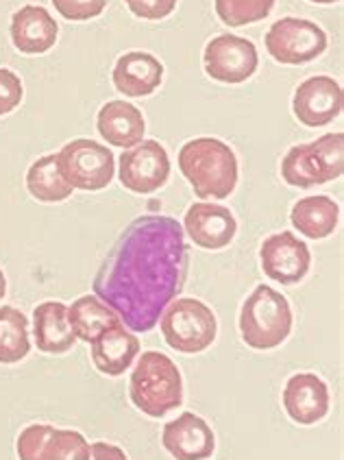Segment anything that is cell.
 Returning a JSON list of instances; mask_svg holds the SVG:
<instances>
[{
  "label": "cell",
  "instance_id": "obj_32",
  "mask_svg": "<svg viewBox=\"0 0 344 460\" xmlns=\"http://www.w3.org/2000/svg\"><path fill=\"white\" fill-rule=\"evenodd\" d=\"M4 295H7V278H4L3 269H0V299H3Z\"/></svg>",
  "mask_w": 344,
  "mask_h": 460
},
{
  "label": "cell",
  "instance_id": "obj_6",
  "mask_svg": "<svg viewBox=\"0 0 344 460\" xmlns=\"http://www.w3.org/2000/svg\"><path fill=\"white\" fill-rule=\"evenodd\" d=\"M162 334L166 345L179 354H201L214 345L218 336V321L201 299H174L162 312Z\"/></svg>",
  "mask_w": 344,
  "mask_h": 460
},
{
  "label": "cell",
  "instance_id": "obj_10",
  "mask_svg": "<svg viewBox=\"0 0 344 460\" xmlns=\"http://www.w3.org/2000/svg\"><path fill=\"white\" fill-rule=\"evenodd\" d=\"M171 177V157L157 140H142L125 149L118 160V179L129 192L151 194L166 186Z\"/></svg>",
  "mask_w": 344,
  "mask_h": 460
},
{
  "label": "cell",
  "instance_id": "obj_28",
  "mask_svg": "<svg viewBox=\"0 0 344 460\" xmlns=\"http://www.w3.org/2000/svg\"><path fill=\"white\" fill-rule=\"evenodd\" d=\"M59 15L72 22H85V20L99 18L105 12L107 0H53Z\"/></svg>",
  "mask_w": 344,
  "mask_h": 460
},
{
  "label": "cell",
  "instance_id": "obj_26",
  "mask_svg": "<svg viewBox=\"0 0 344 460\" xmlns=\"http://www.w3.org/2000/svg\"><path fill=\"white\" fill-rule=\"evenodd\" d=\"M90 458V443L76 430H61L55 428L38 460H87Z\"/></svg>",
  "mask_w": 344,
  "mask_h": 460
},
{
  "label": "cell",
  "instance_id": "obj_17",
  "mask_svg": "<svg viewBox=\"0 0 344 460\" xmlns=\"http://www.w3.org/2000/svg\"><path fill=\"white\" fill-rule=\"evenodd\" d=\"M116 90L129 99L153 94L163 81V64L151 53L131 50L118 58L114 73H111Z\"/></svg>",
  "mask_w": 344,
  "mask_h": 460
},
{
  "label": "cell",
  "instance_id": "obj_4",
  "mask_svg": "<svg viewBox=\"0 0 344 460\" xmlns=\"http://www.w3.org/2000/svg\"><path fill=\"white\" fill-rule=\"evenodd\" d=\"M292 321L295 316H292L290 301L279 290L260 284L240 308V336L251 349H275L290 336Z\"/></svg>",
  "mask_w": 344,
  "mask_h": 460
},
{
  "label": "cell",
  "instance_id": "obj_24",
  "mask_svg": "<svg viewBox=\"0 0 344 460\" xmlns=\"http://www.w3.org/2000/svg\"><path fill=\"white\" fill-rule=\"evenodd\" d=\"M31 351L29 319L13 305L0 308V365H15Z\"/></svg>",
  "mask_w": 344,
  "mask_h": 460
},
{
  "label": "cell",
  "instance_id": "obj_7",
  "mask_svg": "<svg viewBox=\"0 0 344 460\" xmlns=\"http://www.w3.org/2000/svg\"><path fill=\"white\" fill-rule=\"evenodd\" d=\"M61 175L75 190H105L116 175V157L101 142L76 137L57 153Z\"/></svg>",
  "mask_w": 344,
  "mask_h": 460
},
{
  "label": "cell",
  "instance_id": "obj_11",
  "mask_svg": "<svg viewBox=\"0 0 344 460\" xmlns=\"http://www.w3.org/2000/svg\"><path fill=\"white\" fill-rule=\"evenodd\" d=\"M260 264L266 278L277 284H299L312 267V253L307 244L292 232L269 236L260 247Z\"/></svg>",
  "mask_w": 344,
  "mask_h": 460
},
{
  "label": "cell",
  "instance_id": "obj_29",
  "mask_svg": "<svg viewBox=\"0 0 344 460\" xmlns=\"http://www.w3.org/2000/svg\"><path fill=\"white\" fill-rule=\"evenodd\" d=\"M24 85L18 75L7 68H0V116H7L22 103Z\"/></svg>",
  "mask_w": 344,
  "mask_h": 460
},
{
  "label": "cell",
  "instance_id": "obj_18",
  "mask_svg": "<svg viewBox=\"0 0 344 460\" xmlns=\"http://www.w3.org/2000/svg\"><path fill=\"white\" fill-rule=\"evenodd\" d=\"M92 362L102 376L120 377L129 371L137 354H140V341L131 334L122 323L107 327L99 339L92 341Z\"/></svg>",
  "mask_w": 344,
  "mask_h": 460
},
{
  "label": "cell",
  "instance_id": "obj_33",
  "mask_svg": "<svg viewBox=\"0 0 344 460\" xmlns=\"http://www.w3.org/2000/svg\"><path fill=\"white\" fill-rule=\"evenodd\" d=\"M310 3H316V4H333V3H340V0H310Z\"/></svg>",
  "mask_w": 344,
  "mask_h": 460
},
{
  "label": "cell",
  "instance_id": "obj_22",
  "mask_svg": "<svg viewBox=\"0 0 344 460\" xmlns=\"http://www.w3.org/2000/svg\"><path fill=\"white\" fill-rule=\"evenodd\" d=\"M68 323L75 332L76 341L92 342L99 339V334H102L107 327L122 323V321L96 295H84V297L68 305Z\"/></svg>",
  "mask_w": 344,
  "mask_h": 460
},
{
  "label": "cell",
  "instance_id": "obj_15",
  "mask_svg": "<svg viewBox=\"0 0 344 460\" xmlns=\"http://www.w3.org/2000/svg\"><path fill=\"white\" fill-rule=\"evenodd\" d=\"M284 408L299 426H314L330 412V388L316 373H296L286 382Z\"/></svg>",
  "mask_w": 344,
  "mask_h": 460
},
{
  "label": "cell",
  "instance_id": "obj_31",
  "mask_svg": "<svg viewBox=\"0 0 344 460\" xmlns=\"http://www.w3.org/2000/svg\"><path fill=\"white\" fill-rule=\"evenodd\" d=\"M87 460H129V458H127V454L118 446L99 441L90 446V458Z\"/></svg>",
  "mask_w": 344,
  "mask_h": 460
},
{
  "label": "cell",
  "instance_id": "obj_9",
  "mask_svg": "<svg viewBox=\"0 0 344 460\" xmlns=\"http://www.w3.org/2000/svg\"><path fill=\"white\" fill-rule=\"evenodd\" d=\"M260 55L255 44L238 35H218L203 50L205 75L218 84L240 85L258 73Z\"/></svg>",
  "mask_w": 344,
  "mask_h": 460
},
{
  "label": "cell",
  "instance_id": "obj_5",
  "mask_svg": "<svg viewBox=\"0 0 344 460\" xmlns=\"http://www.w3.org/2000/svg\"><path fill=\"white\" fill-rule=\"evenodd\" d=\"M344 172V134H325L307 145H296L281 160V177L287 186L307 188L322 186Z\"/></svg>",
  "mask_w": 344,
  "mask_h": 460
},
{
  "label": "cell",
  "instance_id": "obj_30",
  "mask_svg": "<svg viewBox=\"0 0 344 460\" xmlns=\"http://www.w3.org/2000/svg\"><path fill=\"white\" fill-rule=\"evenodd\" d=\"M129 12L142 20H163L177 9V0H125Z\"/></svg>",
  "mask_w": 344,
  "mask_h": 460
},
{
  "label": "cell",
  "instance_id": "obj_8",
  "mask_svg": "<svg viewBox=\"0 0 344 460\" xmlns=\"http://www.w3.org/2000/svg\"><path fill=\"white\" fill-rule=\"evenodd\" d=\"M266 50L286 66L310 64L327 50V33L312 20L281 18L264 38Z\"/></svg>",
  "mask_w": 344,
  "mask_h": 460
},
{
  "label": "cell",
  "instance_id": "obj_25",
  "mask_svg": "<svg viewBox=\"0 0 344 460\" xmlns=\"http://www.w3.org/2000/svg\"><path fill=\"white\" fill-rule=\"evenodd\" d=\"M214 7L220 22L238 29L269 18L275 0H214Z\"/></svg>",
  "mask_w": 344,
  "mask_h": 460
},
{
  "label": "cell",
  "instance_id": "obj_12",
  "mask_svg": "<svg viewBox=\"0 0 344 460\" xmlns=\"http://www.w3.org/2000/svg\"><path fill=\"white\" fill-rule=\"evenodd\" d=\"M342 85L333 76L316 75L305 79L292 96V111L301 125L325 127L342 114Z\"/></svg>",
  "mask_w": 344,
  "mask_h": 460
},
{
  "label": "cell",
  "instance_id": "obj_2",
  "mask_svg": "<svg viewBox=\"0 0 344 460\" xmlns=\"http://www.w3.org/2000/svg\"><path fill=\"white\" fill-rule=\"evenodd\" d=\"M179 171L198 199H227L238 186V157L218 137H194L179 151Z\"/></svg>",
  "mask_w": 344,
  "mask_h": 460
},
{
  "label": "cell",
  "instance_id": "obj_23",
  "mask_svg": "<svg viewBox=\"0 0 344 460\" xmlns=\"http://www.w3.org/2000/svg\"><path fill=\"white\" fill-rule=\"evenodd\" d=\"M27 190L31 197L42 203H61L72 197L75 188L61 175L57 153L44 155L31 164L27 172Z\"/></svg>",
  "mask_w": 344,
  "mask_h": 460
},
{
  "label": "cell",
  "instance_id": "obj_1",
  "mask_svg": "<svg viewBox=\"0 0 344 460\" xmlns=\"http://www.w3.org/2000/svg\"><path fill=\"white\" fill-rule=\"evenodd\" d=\"M190 247L181 223L146 214L125 227L92 282L94 295L133 332H151L162 312L181 295Z\"/></svg>",
  "mask_w": 344,
  "mask_h": 460
},
{
  "label": "cell",
  "instance_id": "obj_19",
  "mask_svg": "<svg viewBox=\"0 0 344 460\" xmlns=\"http://www.w3.org/2000/svg\"><path fill=\"white\" fill-rule=\"evenodd\" d=\"M96 129L111 146L131 149L142 142L146 134V122L136 105L125 103V101H110L101 107L96 116Z\"/></svg>",
  "mask_w": 344,
  "mask_h": 460
},
{
  "label": "cell",
  "instance_id": "obj_20",
  "mask_svg": "<svg viewBox=\"0 0 344 460\" xmlns=\"http://www.w3.org/2000/svg\"><path fill=\"white\" fill-rule=\"evenodd\" d=\"M33 339L44 354H66L75 347L76 336L68 323V305L44 301L33 310Z\"/></svg>",
  "mask_w": 344,
  "mask_h": 460
},
{
  "label": "cell",
  "instance_id": "obj_21",
  "mask_svg": "<svg viewBox=\"0 0 344 460\" xmlns=\"http://www.w3.org/2000/svg\"><path fill=\"white\" fill-rule=\"evenodd\" d=\"M290 223L310 240L330 238L340 223V206L327 194L299 199L290 212Z\"/></svg>",
  "mask_w": 344,
  "mask_h": 460
},
{
  "label": "cell",
  "instance_id": "obj_27",
  "mask_svg": "<svg viewBox=\"0 0 344 460\" xmlns=\"http://www.w3.org/2000/svg\"><path fill=\"white\" fill-rule=\"evenodd\" d=\"M55 426H49V423H33V426H27L22 432H20L18 443H15V449H18L20 460H38L40 454L49 441V437L53 434Z\"/></svg>",
  "mask_w": 344,
  "mask_h": 460
},
{
  "label": "cell",
  "instance_id": "obj_14",
  "mask_svg": "<svg viewBox=\"0 0 344 460\" xmlns=\"http://www.w3.org/2000/svg\"><path fill=\"white\" fill-rule=\"evenodd\" d=\"M162 443L174 460H205L214 454L216 437L209 423L194 412H181L163 426Z\"/></svg>",
  "mask_w": 344,
  "mask_h": 460
},
{
  "label": "cell",
  "instance_id": "obj_13",
  "mask_svg": "<svg viewBox=\"0 0 344 460\" xmlns=\"http://www.w3.org/2000/svg\"><path fill=\"white\" fill-rule=\"evenodd\" d=\"M181 227L197 247L207 249V252L229 247L238 234V221L231 209L207 201L190 206Z\"/></svg>",
  "mask_w": 344,
  "mask_h": 460
},
{
  "label": "cell",
  "instance_id": "obj_3",
  "mask_svg": "<svg viewBox=\"0 0 344 460\" xmlns=\"http://www.w3.org/2000/svg\"><path fill=\"white\" fill-rule=\"evenodd\" d=\"M129 400L146 417H166L183 403V377L172 358L162 351H144L133 367Z\"/></svg>",
  "mask_w": 344,
  "mask_h": 460
},
{
  "label": "cell",
  "instance_id": "obj_16",
  "mask_svg": "<svg viewBox=\"0 0 344 460\" xmlns=\"http://www.w3.org/2000/svg\"><path fill=\"white\" fill-rule=\"evenodd\" d=\"M9 35H12V42L20 53L42 55L57 44L59 27L44 7L24 4L12 15Z\"/></svg>",
  "mask_w": 344,
  "mask_h": 460
}]
</instances>
